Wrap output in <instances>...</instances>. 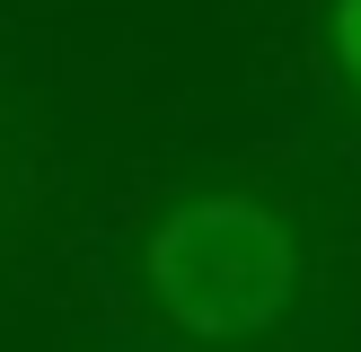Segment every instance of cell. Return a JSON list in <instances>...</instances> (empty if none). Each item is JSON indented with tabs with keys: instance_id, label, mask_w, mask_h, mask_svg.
<instances>
[{
	"instance_id": "cell-3",
	"label": "cell",
	"mask_w": 361,
	"mask_h": 352,
	"mask_svg": "<svg viewBox=\"0 0 361 352\" xmlns=\"http://www.w3.org/2000/svg\"><path fill=\"white\" fill-rule=\"evenodd\" d=\"M317 62L326 88L361 115V0H317Z\"/></svg>"
},
{
	"instance_id": "cell-2",
	"label": "cell",
	"mask_w": 361,
	"mask_h": 352,
	"mask_svg": "<svg viewBox=\"0 0 361 352\" xmlns=\"http://www.w3.org/2000/svg\"><path fill=\"white\" fill-rule=\"evenodd\" d=\"M44 194H53V106H44L35 62L0 44V264L35 229Z\"/></svg>"
},
{
	"instance_id": "cell-1",
	"label": "cell",
	"mask_w": 361,
	"mask_h": 352,
	"mask_svg": "<svg viewBox=\"0 0 361 352\" xmlns=\"http://www.w3.org/2000/svg\"><path fill=\"white\" fill-rule=\"evenodd\" d=\"M317 282L309 220L238 176L168 185L123 238V299L168 352H282L309 326Z\"/></svg>"
}]
</instances>
